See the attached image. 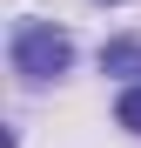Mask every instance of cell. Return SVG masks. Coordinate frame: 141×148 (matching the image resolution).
<instances>
[{"mask_svg":"<svg viewBox=\"0 0 141 148\" xmlns=\"http://www.w3.org/2000/svg\"><path fill=\"white\" fill-rule=\"evenodd\" d=\"M114 121H121V128H134V135H141V81H134V88L121 94V101H114Z\"/></svg>","mask_w":141,"mask_h":148,"instance_id":"3","label":"cell"},{"mask_svg":"<svg viewBox=\"0 0 141 148\" xmlns=\"http://www.w3.org/2000/svg\"><path fill=\"white\" fill-rule=\"evenodd\" d=\"M101 67L108 74H141V40H108L101 47Z\"/></svg>","mask_w":141,"mask_h":148,"instance_id":"2","label":"cell"},{"mask_svg":"<svg viewBox=\"0 0 141 148\" xmlns=\"http://www.w3.org/2000/svg\"><path fill=\"white\" fill-rule=\"evenodd\" d=\"M7 54H14V74H27V81H54V74L74 67V40H67L54 20H20L14 40H7Z\"/></svg>","mask_w":141,"mask_h":148,"instance_id":"1","label":"cell"}]
</instances>
